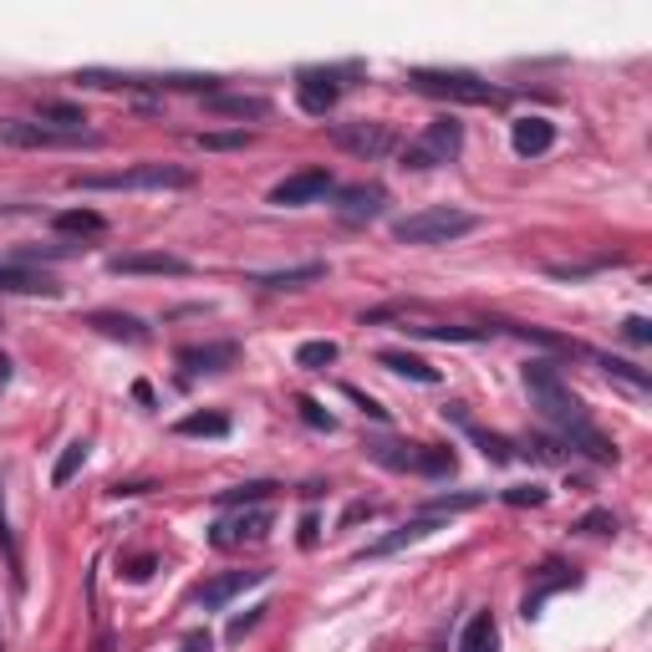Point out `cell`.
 I'll return each instance as SVG.
<instances>
[{
  "label": "cell",
  "instance_id": "3957f363",
  "mask_svg": "<svg viewBox=\"0 0 652 652\" xmlns=\"http://www.w3.org/2000/svg\"><path fill=\"white\" fill-rule=\"evenodd\" d=\"M408 87L423 92V98H444V102H469V108H500L505 92L489 87L485 77L474 71H439V67H413L408 71Z\"/></svg>",
  "mask_w": 652,
  "mask_h": 652
},
{
  "label": "cell",
  "instance_id": "f35d334b",
  "mask_svg": "<svg viewBox=\"0 0 652 652\" xmlns=\"http://www.w3.org/2000/svg\"><path fill=\"white\" fill-rule=\"evenodd\" d=\"M601 265H617V255H601V261H586V265H551V276L555 280H582V276H592V270H601Z\"/></svg>",
  "mask_w": 652,
  "mask_h": 652
},
{
  "label": "cell",
  "instance_id": "cb8c5ba5",
  "mask_svg": "<svg viewBox=\"0 0 652 652\" xmlns=\"http://www.w3.org/2000/svg\"><path fill=\"white\" fill-rule=\"evenodd\" d=\"M209 112H220V118H265L270 102L255 98V92H209Z\"/></svg>",
  "mask_w": 652,
  "mask_h": 652
},
{
  "label": "cell",
  "instance_id": "b9f144b4",
  "mask_svg": "<svg viewBox=\"0 0 652 652\" xmlns=\"http://www.w3.org/2000/svg\"><path fill=\"white\" fill-rule=\"evenodd\" d=\"M622 332H627V342L648 347V342H652V321H648V317H627V321H622Z\"/></svg>",
  "mask_w": 652,
  "mask_h": 652
},
{
  "label": "cell",
  "instance_id": "ee69618b",
  "mask_svg": "<svg viewBox=\"0 0 652 652\" xmlns=\"http://www.w3.org/2000/svg\"><path fill=\"white\" fill-rule=\"evenodd\" d=\"M179 652H214V638H209L205 627H199V632H189V638L179 642Z\"/></svg>",
  "mask_w": 652,
  "mask_h": 652
},
{
  "label": "cell",
  "instance_id": "681fc988",
  "mask_svg": "<svg viewBox=\"0 0 652 652\" xmlns=\"http://www.w3.org/2000/svg\"><path fill=\"white\" fill-rule=\"evenodd\" d=\"M11 388V357H5V352H0V393Z\"/></svg>",
  "mask_w": 652,
  "mask_h": 652
},
{
  "label": "cell",
  "instance_id": "bcb514c9",
  "mask_svg": "<svg viewBox=\"0 0 652 652\" xmlns=\"http://www.w3.org/2000/svg\"><path fill=\"white\" fill-rule=\"evenodd\" d=\"M347 393H352V398L362 402V413H367V418H388V408H377V402H373V398H362L357 388H347Z\"/></svg>",
  "mask_w": 652,
  "mask_h": 652
},
{
  "label": "cell",
  "instance_id": "74e56055",
  "mask_svg": "<svg viewBox=\"0 0 652 652\" xmlns=\"http://www.w3.org/2000/svg\"><path fill=\"white\" fill-rule=\"evenodd\" d=\"M0 545L11 555V571H15V586H21V551H15V535H11V520H5V495H0Z\"/></svg>",
  "mask_w": 652,
  "mask_h": 652
},
{
  "label": "cell",
  "instance_id": "6da1fadb",
  "mask_svg": "<svg viewBox=\"0 0 652 652\" xmlns=\"http://www.w3.org/2000/svg\"><path fill=\"white\" fill-rule=\"evenodd\" d=\"M520 377H526L530 408H535L571 449H582V454L597 458V464H617V444L586 418V402L561 383V367H555V362H526V373Z\"/></svg>",
  "mask_w": 652,
  "mask_h": 652
},
{
  "label": "cell",
  "instance_id": "603a6c76",
  "mask_svg": "<svg viewBox=\"0 0 652 652\" xmlns=\"http://www.w3.org/2000/svg\"><path fill=\"white\" fill-rule=\"evenodd\" d=\"M458 652H500V622H495V611H474L469 622H464Z\"/></svg>",
  "mask_w": 652,
  "mask_h": 652
},
{
  "label": "cell",
  "instance_id": "83f0119b",
  "mask_svg": "<svg viewBox=\"0 0 652 652\" xmlns=\"http://www.w3.org/2000/svg\"><path fill=\"white\" fill-rule=\"evenodd\" d=\"M52 224L62 235H102V230H108V220H102L98 209H62Z\"/></svg>",
  "mask_w": 652,
  "mask_h": 652
},
{
  "label": "cell",
  "instance_id": "d590c367",
  "mask_svg": "<svg viewBox=\"0 0 652 652\" xmlns=\"http://www.w3.org/2000/svg\"><path fill=\"white\" fill-rule=\"evenodd\" d=\"M280 485H270V479H255V485H240V489H220V505H255L265 500V495H276Z\"/></svg>",
  "mask_w": 652,
  "mask_h": 652
},
{
  "label": "cell",
  "instance_id": "7dc6e473",
  "mask_svg": "<svg viewBox=\"0 0 652 652\" xmlns=\"http://www.w3.org/2000/svg\"><path fill=\"white\" fill-rule=\"evenodd\" d=\"M317 515H306V520H301V545H317Z\"/></svg>",
  "mask_w": 652,
  "mask_h": 652
},
{
  "label": "cell",
  "instance_id": "5bb4252c",
  "mask_svg": "<svg viewBox=\"0 0 652 652\" xmlns=\"http://www.w3.org/2000/svg\"><path fill=\"white\" fill-rule=\"evenodd\" d=\"M112 276H189V261L168 251H139V255H112Z\"/></svg>",
  "mask_w": 652,
  "mask_h": 652
},
{
  "label": "cell",
  "instance_id": "8d00e7d4",
  "mask_svg": "<svg viewBox=\"0 0 652 652\" xmlns=\"http://www.w3.org/2000/svg\"><path fill=\"white\" fill-rule=\"evenodd\" d=\"M592 357H597V352H592ZM597 362L607 367L611 377H622V383H632V388H648V383H652V377L642 373V367H632V362H622V357H597Z\"/></svg>",
  "mask_w": 652,
  "mask_h": 652
},
{
  "label": "cell",
  "instance_id": "ffe728a7",
  "mask_svg": "<svg viewBox=\"0 0 652 652\" xmlns=\"http://www.w3.org/2000/svg\"><path fill=\"white\" fill-rule=\"evenodd\" d=\"M327 276V261H306V265H286V270H255L251 286H265V291H301L311 280Z\"/></svg>",
  "mask_w": 652,
  "mask_h": 652
},
{
  "label": "cell",
  "instance_id": "e575fe53",
  "mask_svg": "<svg viewBox=\"0 0 652 652\" xmlns=\"http://www.w3.org/2000/svg\"><path fill=\"white\" fill-rule=\"evenodd\" d=\"M87 251V245H67V240H56V245H26V251H15V265H31V261H67V255Z\"/></svg>",
  "mask_w": 652,
  "mask_h": 652
},
{
  "label": "cell",
  "instance_id": "7c38bea8",
  "mask_svg": "<svg viewBox=\"0 0 652 652\" xmlns=\"http://www.w3.org/2000/svg\"><path fill=\"white\" fill-rule=\"evenodd\" d=\"M261 582H270V571H265V566H255V571H224V576H214V582L199 586V592H195V607L220 611V607H230L240 592H251V586H261Z\"/></svg>",
  "mask_w": 652,
  "mask_h": 652
},
{
  "label": "cell",
  "instance_id": "e0dca14e",
  "mask_svg": "<svg viewBox=\"0 0 652 652\" xmlns=\"http://www.w3.org/2000/svg\"><path fill=\"white\" fill-rule=\"evenodd\" d=\"M383 205H388L383 184H347V189H336V214L342 220H377Z\"/></svg>",
  "mask_w": 652,
  "mask_h": 652
},
{
  "label": "cell",
  "instance_id": "f6af8a7d",
  "mask_svg": "<svg viewBox=\"0 0 652 652\" xmlns=\"http://www.w3.org/2000/svg\"><path fill=\"white\" fill-rule=\"evenodd\" d=\"M153 566H158L153 555H139V561H128V582H148V576H153Z\"/></svg>",
  "mask_w": 652,
  "mask_h": 652
},
{
  "label": "cell",
  "instance_id": "52a82bcc",
  "mask_svg": "<svg viewBox=\"0 0 652 652\" xmlns=\"http://www.w3.org/2000/svg\"><path fill=\"white\" fill-rule=\"evenodd\" d=\"M0 143L5 148H102L98 133H52L31 118H0Z\"/></svg>",
  "mask_w": 652,
  "mask_h": 652
},
{
  "label": "cell",
  "instance_id": "ba28073f",
  "mask_svg": "<svg viewBox=\"0 0 652 652\" xmlns=\"http://www.w3.org/2000/svg\"><path fill=\"white\" fill-rule=\"evenodd\" d=\"M276 526V515L261 510V505H240L235 515H224L209 526V545H220V551H235V545H261Z\"/></svg>",
  "mask_w": 652,
  "mask_h": 652
},
{
  "label": "cell",
  "instance_id": "836d02e7",
  "mask_svg": "<svg viewBox=\"0 0 652 652\" xmlns=\"http://www.w3.org/2000/svg\"><path fill=\"white\" fill-rule=\"evenodd\" d=\"M500 500L510 505V510H541V505L551 500V489H541V485H515V489H500Z\"/></svg>",
  "mask_w": 652,
  "mask_h": 652
},
{
  "label": "cell",
  "instance_id": "44dd1931",
  "mask_svg": "<svg viewBox=\"0 0 652 652\" xmlns=\"http://www.w3.org/2000/svg\"><path fill=\"white\" fill-rule=\"evenodd\" d=\"M87 327H98V332L112 336V342H133V347H143V342H148V327H143L139 317H128V311H92V317H87Z\"/></svg>",
  "mask_w": 652,
  "mask_h": 652
},
{
  "label": "cell",
  "instance_id": "60d3db41",
  "mask_svg": "<svg viewBox=\"0 0 652 652\" xmlns=\"http://www.w3.org/2000/svg\"><path fill=\"white\" fill-rule=\"evenodd\" d=\"M576 530H582V535H607V530H617V515L592 510L586 520H576Z\"/></svg>",
  "mask_w": 652,
  "mask_h": 652
},
{
  "label": "cell",
  "instance_id": "8992f818",
  "mask_svg": "<svg viewBox=\"0 0 652 652\" xmlns=\"http://www.w3.org/2000/svg\"><path fill=\"white\" fill-rule=\"evenodd\" d=\"M458 148H464V123H458V118H433V123L402 148V168L423 174V168H439V164H449V158H458Z\"/></svg>",
  "mask_w": 652,
  "mask_h": 652
},
{
  "label": "cell",
  "instance_id": "30bf717a",
  "mask_svg": "<svg viewBox=\"0 0 652 652\" xmlns=\"http://www.w3.org/2000/svg\"><path fill=\"white\" fill-rule=\"evenodd\" d=\"M332 195V174L327 168H301L291 179H280L270 189V205L276 209H301V205H317V199Z\"/></svg>",
  "mask_w": 652,
  "mask_h": 652
},
{
  "label": "cell",
  "instance_id": "4316f807",
  "mask_svg": "<svg viewBox=\"0 0 652 652\" xmlns=\"http://www.w3.org/2000/svg\"><path fill=\"white\" fill-rule=\"evenodd\" d=\"M174 433H179V439H224V433H230V418L224 413H189V418L174 423Z\"/></svg>",
  "mask_w": 652,
  "mask_h": 652
},
{
  "label": "cell",
  "instance_id": "2e32d148",
  "mask_svg": "<svg viewBox=\"0 0 652 652\" xmlns=\"http://www.w3.org/2000/svg\"><path fill=\"white\" fill-rule=\"evenodd\" d=\"M444 418H454L458 429L469 433L474 444H479V454L489 458V464H515V444L510 439H505V433H489V429H479V423H474L469 413H464V402H449L444 408Z\"/></svg>",
  "mask_w": 652,
  "mask_h": 652
},
{
  "label": "cell",
  "instance_id": "9c48e42d",
  "mask_svg": "<svg viewBox=\"0 0 652 652\" xmlns=\"http://www.w3.org/2000/svg\"><path fill=\"white\" fill-rule=\"evenodd\" d=\"M332 143L352 158H383V153H393V128L373 123V118H352V123L332 128Z\"/></svg>",
  "mask_w": 652,
  "mask_h": 652
},
{
  "label": "cell",
  "instance_id": "4fadbf2b",
  "mask_svg": "<svg viewBox=\"0 0 652 652\" xmlns=\"http://www.w3.org/2000/svg\"><path fill=\"white\" fill-rule=\"evenodd\" d=\"M433 530H444V515H413V520H402L398 530H388L383 541H373L367 551L357 555V561H383V555L402 551V545H418V541H429Z\"/></svg>",
  "mask_w": 652,
  "mask_h": 652
},
{
  "label": "cell",
  "instance_id": "8fae6325",
  "mask_svg": "<svg viewBox=\"0 0 652 652\" xmlns=\"http://www.w3.org/2000/svg\"><path fill=\"white\" fill-rule=\"evenodd\" d=\"M342 71H301L296 77V102H301V112H311V118H327V112L336 108V98H342Z\"/></svg>",
  "mask_w": 652,
  "mask_h": 652
},
{
  "label": "cell",
  "instance_id": "277c9868",
  "mask_svg": "<svg viewBox=\"0 0 652 652\" xmlns=\"http://www.w3.org/2000/svg\"><path fill=\"white\" fill-rule=\"evenodd\" d=\"M71 189H195V168L133 164V168H123V174H77Z\"/></svg>",
  "mask_w": 652,
  "mask_h": 652
},
{
  "label": "cell",
  "instance_id": "d6986e66",
  "mask_svg": "<svg viewBox=\"0 0 652 652\" xmlns=\"http://www.w3.org/2000/svg\"><path fill=\"white\" fill-rule=\"evenodd\" d=\"M551 143H555V123H551V118H515V123H510V148L520 153V158H541Z\"/></svg>",
  "mask_w": 652,
  "mask_h": 652
},
{
  "label": "cell",
  "instance_id": "1f68e13d",
  "mask_svg": "<svg viewBox=\"0 0 652 652\" xmlns=\"http://www.w3.org/2000/svg\"><path fill=\"white\" fill-rule=\"evenodd\" d=\"M566 586H576V576H571V571H561V576H545L541 586H535V592H526V617H541V607H545V597H551V592H566Z\"/></svg>",
  "mask_w": 652,
  "mask_h": 652
},
{
  "label": "cell",
  "instance_id": "9a60e30c",
  "mask_svg": "<svg viewBox=\"0 0 652 652\" xmlns=\"http://www.w3.org/2000/svg\"><path fill=\"white\" fill-rule=\"evenodd\" d=\"M0 296H62V286H56V276L36 270V265L0 261Z\"/></svg>",
  "mask_w": 652,
  "mask_h": 652
},
{
  "label": "cell",
  "instance_id": "f907efd6",
  "mask_svg": "<svg viewBox=\"0 0 652 652\" xmlns=\"http://www.w3.org/2000/svg\"><path fill=\"white\" fill-rule=\"evenodd\" d=\"M0 652H5V638H0Z\"/></svg>",
  "mask_w": 652,
  "mask_h": 652
},
{
  "label": "cell",
  "instance_id": "4dcf8cb0",
  "mask_svg": "<svg viewBox=\"0 0 652 652\" xmlns=\"http://www.w3.org/2000/svg\"><path fill=\"white\" fill-rule=\"evenodd\" d=\"M255 133L245 128H230V133H195V148H209V153H235V148H251Z\"/></svg>",
  "mask_w": 652,
  "mask_h": 652
},
{
  "label": "cell",
  "instance_id": "5b68a950",
  "mask_svg": "<svg viewBox=\"0 0 652 652\" xmlns=\"http://www.w3.org/2000/svg\"><path fill=\"white\" fill-rule=\"evenodd\" d=\"M367 458L398 474H454V449L439 444H398V439H367Z\"/></svg>",
  "mask_w": 652,
  "mask_h": 652
},
{
  "label": "cell",
  "instance_id": "c3c4849f",
  "mask_svg": "<svg viewBox=\"0 0 652 652\" xmlns=\"http://www.w3.org/2000/svg\"><path fill=\"white\" fill-rule=\"evenodd\" d=\"M108 495H118V500H123V495H148V485H112Z\"/></svg>",
  "mask_w": 652,
  "mask_h": 652
},
{
  "label": "cell",
  "instance_id": "7bdbcfd3",
  "mask_svg": "<svg viewBox=\"0 0 652 652\" xmlns=\"http://www.w3.org/2000/svg\"><path fill=\"white\" fill-rule=\"evenodd\" d=\"M261 611H265V607H251V611H245V617H235V622H230V632H224V638H230V642H240V638H245V632H251L255 622H261Z\"/></svg>",
  "mask_w": 652,
  "mask_h": 652
},
{
  "label": "cell",
  "instance_id": "ac0fdd59",
  "mask_svg": "<svg viewBox=\"0 0 652 652\" xmlns=\"http://www.w3.org/2000/svg\"><path fill=\"white\" fill-rule=\"evenodd\" d=\"M235 362H240L235 342H205V347H184L179 352V367L189 377H199V373H230Z\"/></svg>",
  "mask_w": 652,
  "mask_h": 652
},
{
  "label": "cell",
  "instance_id": "f546056e",
  "mask_svg": "<svg viewBox=\"0 0 652 652\" xmlns=\"http://www.w3.org/2000/svg\"><path fill=\"white\" fill-rule=\"evenodd\" d=\"M336 342H327V336H321V342H301V347H296V367H306V373H327V367H332L336 362Z\"/></svg>",
  "mask_w": 652,
  "mask_h": 652
},
{
  "label": "cell",
  "instance_id": "f1b7e54d",
  "mask_svg": "<svg viewBox=\"0 0 652 652\" xmlns=\"http://www.w3.org/2000/svg\"><path fill=\"white\" fill-rule=\"evenodd\" d=\"M87 439H71L67 449H62V458H56V469H52V485L62 489V485H71V479H77V474H82V464H87Z\"/></svg>",
  "mask_w": 652,
  "mask_h": 652
},
{
  "label": "cell",
  "instance_id": "7a4b0ae2",
  "mask_svg": "<svg viewBox=\"0 0 652 652\" xmlns=\"http://www.w3.org/2000/svg\"><path fill=\"white\" fill-rule=\"evenodd\" d=\"M469 230H479V214L454 209V205H429V209H418V214H402L393 224V240H402V245H449V240L469 235Z\"/></svg>",
  "mask_w": 652,
  "mask_h": 652
},
{
  "label": "cell",
  "instance_id": "d6a6232c",
  "mask_svg": "<svg viewBox=\"0 0 652 652\" xmlns=\"http://www.w3.org/2000/svg\"><path fill=\"white\" fill-rule=\"evenodd\" d=\"M489 495L485 489H464V495H439V500H429V510L423 515H454V510H474V505H485Z\"/></svg>",
  "mask_w": 652,
  "mask_h": 652
},
{
  "label": "cell",
  "instance_id": "ab89813d",
  "mask_svg": "<svg viewBox=\"0 0 652 652\" xmlns=\"http://www.w3.org/2000/svg\"><path fill=\"white\" fill-rule=\"evenodd\" d=\"M296 408H301V418H306V423H311V429H327V433L336 429V418L327 413V408H321L317 398H301V402H296Z\"/></svg>",
  "mask_w": 652,
  "mask_h": 652
},
{
  "label": "cell",
  "instance_id": "7402d4cb",
  "mask_svg": "<svg viewBox=\"0 0 652 652\" xmlns=\"http://www.w3.org/2000/svg\"><path fill=\"white\" fill-rule=\"evenodd\" d=\"M402 332L429 336V342H489L500 327H444V321H408Z\"/></svg>",
  "mask_w": 652,
  "mask_h": 652
},
{
  "label": "cell",
  "instance_id": "484cf974",
  "mask_svg": "<svg viewBox=\"0 0 652 652\" xmlns=\"http://www.w3.org/2000/svg\"><path fill=\"white\" fill-rule=\"evenodd\" d=\"M377 362H383L388 373L408 377V383H423V388H433V383H439V367H429V362L413 357V352H377Z\"/></svg>",
  "mask_w": 652,
  "mask_h": 652
},
{
  "label": "cell",
  "instance_id": "d4e9b609",
  "mask_svg": "<svg viewBox=\"0 0 652 652\" xmlns=\"http://www.w3.org/2000/svg\"><path fill=\"white\" fill-rule=\"evenodd\" d=\"M31 123H42L52 128V133H87V112L82 108H71V102H36V118Z\"/></svg>",
  "mask_w": 652,
  "mask_h": 652
}]
</instances>
